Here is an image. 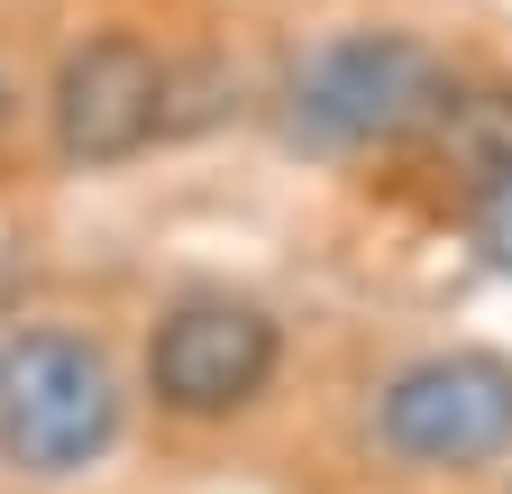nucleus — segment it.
Returning <instances> with one entry per match:
<instances>
[{
	"instance_id": "1",
	"label": "nucleus",
	"mask_w": 512,
	"mask_h": 494,
	"mask_svg": "<svg viewBox=\"0 0 512 494\" xmlns=\"http://www.w3.org/2000/svg\"><path fill=\"white\" fill-rule=\"evenodd\" d=\"M439 110H448V65L403 28H348L311 46L284 83V119L302 147H394L430 129Z\"/></svg>"
},
{
	"instance_id": "2",
	"label": "nucleus",
	"mask_w": 512,
	"mask_h": 494,
	"mask_svg": "<svg viewBox=\"0 0 512 494\" xmlns=\"http://www.w3.org/2000/svg\"><path fill=\"white\" fill-rule=\"evenodd\" d=\"M119 440V376L74 330H37L0 366V449L28 476H83Z\"/></svg>"
},
{
	"instance_id": "3",
	"label": "nucleus",
	"mask_w": 512,
	"mask_h": 494,
	"mask_svg": "<svg viewBox=\"0 0 512 494\" xmlns=\"http://www.w3.org/2000/svg\"><path fill=\"white\" fill-rule=\"evenodd\" d=\"M375 440L403 467H430V476L503 458L512 449V366L485 348H448V357L403 366L375 403Z\"/></svg>"
},
{
	"instance_id": "4",
	"label": "nucleus",
	"mask_w": 512,
	"mask_h": 494,
	"mask_svg": "<svg viewBox=\"0 0 512 494\" xmlns=\"http://www.w3.org/2000/svg\"><path fill=\"white\" fill-rule=\"evenodd\" d=\"M275 357H284V339H275V321L256 312V302L202 293V302H174V312L156 321V339H147V385L183 421H220V412H238V403L266 394Z\"/></svg>"
},
{
	"instance_id": "5",
	"label": "nucleus",
	"mask_w": 512,
	"mask_h": 494,
	"mask_svg": "<svg viewBox=\"0 0 512 494\" xmlns=\"http://www.w3.org/2000/svg\"><path fill=\"white\" fill-rule=\"evenodd\" d=\"M165 101H174V83H165V65L138 46V37H83L74 55L55 65V147H64V165H128L156 129H165Z\"/></svg>"
},
{
	"instance_id": "6",
	"label": "nucleus",
	"mask_w": 512,
	"mask_h": 494,
	"mask_svg": "<svg viewBox=\"0 0 512 494\" xmlns=\"http://www.w3.org/2000/svg\"><path fill=\"white\" fill-rule=\"evenodd\" d=\"M430 129H439V156L458 165L467 183L512 174V92H476V101H458V92H448V110L430 119Z\"/></svg>"
},
{
	"instance_id": "7",
	"label": "nucleus",
	"mask_w": 512,
	"mask_h": 494,
	"mask_svg": "<svg viewBox=\"0 0 512 494\" xmlns=\"http://www.w3.org/2000/svg\"><path fill=\"white\" fill-rule=\"evenodd\" d=\"M467 238L485 247V266H494V275H512V174L476 183V211H467Z\"/></svg>"
},
{
	"instance_id": "8",
	"label": "nucleus",
	"mask_w": 512,
	"mask_h": 494,
	"mask_svg": "<svg viewBox=\"0 0 512 494\" xmlns=\"http://www.w3.org/2000/svg\"><path fill=\"white\" fill-rule=\"evenodd\" d=\"M0 119H10V83H0Z\"/></svg>"
}]
</instances>
